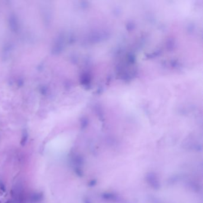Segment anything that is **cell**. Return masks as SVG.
Wrapping results in <instances>:
<instances>
[{
  "instance_id": "1",
  "label": "cell",
  "mask_w": 203,
  "mask_h": 203,
  "mask_svg": "<svg viewBox=\"0 0 203 203\" xmlns=\"http://www.w3.org/2000/svg\"><path fill=\"white\" fill-rule=\"evenodd\" d=\"M28 133L26 132H25V134H23V135L22 138V141H21V143H20V144H21V145L22 146H24L26 144V143L27 142V140H28Z\"/></svg>"
},
{
  "instance_id": "2",
  "label": "cell",
  "mask_w": 203,
  "mask_h": 203,
  "mask_svg": "<svg viewBox=\"0 0 203 203\" xmlns=\"http://www.w3.org/2000/svg\"><path fill=\"white\" fill-rule=\"evenodd\" d=\"M0 189H1L3 192H5L6 191V187L4 186V185L2 183H0Z\"/></svg>"
}]
</instances>
